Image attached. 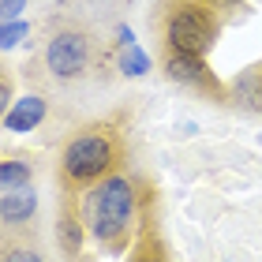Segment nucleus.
Returning <instances> with one entry per match:
<instances>
[{
	"label": "nucleus",
	"instance_id": "2",
	"mask_svg": "<svg viewBox=\"0 0 262 262\" xmlns=\"http://www.w3.org/2000/svg\"><path fill=\"white\" fill-rule=\"evenodd\" d=\"M124 154H127V142L116 124L98 120V124L79 127L60 154V191L79 195L105 176H113L120 169Z\"/></svg>",
	"mask_w": 262,
	"mask_h": 262
},
{
	"label": "nucleus",
	"instance_id": "14",
	"mask_svg": "<svg viewBox=\"0 0 262 262\" xmlns=\"http://www.w3.org/2000/svg\"><path fill=\"white\" fill-rule=\"evenodd\" d=\"M127 262H161V251H154V240L146 236V240H142V247H139V251L131 255Z\"/></svg>",
	"mask_w": 262,
	"mask_h": 262
},
{
	"label": "nucleus",
	"instance_id": "7",
	"mask_svg": "<svg viewBox=\"0 0 262 262\" xmlns=\"http://www.w3.org/2000/svg\"><path fill=\"white\" fill-rule=\"evenodd\" d=\"M0 262H49V255L41 251L38 229H8L0 232Z\"/></svg>",
	"mask_w": 262,
	"mask_h": 262
},
{
	"label": "nucleus",
	"instance_id": "13",
	"mask_svg": "<svg viewBox=\"0 0 262 262\" xmlns=\"http://www.w3.org/2000/svg\"><path fill=\"white\" fill-rule=\"evenodd\" d=\"M27 34H30V23H27V19H8V23H0V49H15Z\"/></svg>",
	"mask_w": 262,
	"mask_h": 262
},
{
	"label": "nucleus",
	"instance_id": "8",
	"mask_svg": "<svg viewBox=\"0 0 262 262\" xmlns=\"http://www.w3.org/2000/svg\"><path fill=\"white\" fill-rule=\"evenodd\" d=\"M82 217H79V202H75V195H68V191H60V225H56V236H60V251L75 262L79 258V251H82Z\"/></svg>",
	"mask_w": 262,
	"mask_h": 262
},
{
	"label": "nucleus",
	"instance_id": "11",
	"mask_svg": "<svg viewBox=\"0 0 262 262\" xmlns=\"http://www.w3.org/2000/svg\"><path fill=\"white\" fill-rule=\"evenodd\" d=\"M30 161H0V191H15V187L30 184Z\"/></svg>",
	"mask_w": 262,
	"mask_h": 262
},
{
	"label": "nucleus",
	"instance_id": "3",
	"mask_svg": "<svg viewBox=\"0 0 262 262\" xmlns=\"http://www.w3.org/2000/svg\"><path fill=\"white\" fill-rule=\"evenodd\" d=\"M98 60V41L82 23H56V30L45 38L41 64L56 82H75Z\"/></svg>",
	"mask_w": 262,
	"mask_h": 262
},
{
	"label": "nucleus",
	"instance_id": "5",
	"mask_svg": "<svg viewBox=\"0 0 262 262\" xmlns=\"http://www.w3.org/2000/svg\"><path fill=\"white\" fill-rule=\"evenodd\" d=\"M34 213H38V191L27 187H15V191H0V232L8 229H30Z\"/></svg>",
	"mask_w": 262,
	"mask_h": 262
},
{
	"label": "nucleus",
	"instance_id": "1",
	"mask_svg": "<svg viewBox=\"0 0 262 262\" xmlns=\"http://www.w3.org/2000/svg\"><path fill=\"white\" fill-rule=\"evenodd\" d=\"M79 217L86 236H94V244H101L105 251H127L131 232L139 225V191L135 180L124 172H113L86 187L79 199Z\"/></svg>",
	"mask_w": 262,
	"mask_h": 262
},
{
	"label": "nucleus",
	"instance_id": "4",
	"mask_svg": "<svg viewBox=\"0 0 262 262\" xmlns=\"http://www.w3.org/2000/svg\"><path fill=\"white\" fill-rule=\"evenodd\" d=\"M165 41L176 53L206 56L217 41V19L206 0H176L165 15Z\"/></svg>",
	"mask_w": 262,
	"mask_h": 262
},
{
	"label": "nucleus",
	"instance_id": "12",
	"mask_svg": "<svg viewBox=\"0 0 262 262\" xmlns=\"http://www.w3.org/2000/svg\"><path fill=\"white\" fill-rule=\"evenodd\" d=\"M120 71H124V75H146V71H150V56L142 53L135 41L120 45Z\"/></svg>",
	"mask_w": 262,
	"mask_h": 262
},
{
	"label": "nucleus",
	"instance_id": "6",
	"mask_svg": "<svg viewBox=\"0 0 262 262\" xmlns=\"http://www.w3.org/2000/svg\"><path fill=\"white\" fill-rule=\"evenodd\" d=\"M165 75H169L172 82H184V86L217 90V79L206 71L202 56H191V53H176V49H169V53H165Z\"/></svg>",
	"mask_w": 262,
	"mask_h": 262
},
{
	"label": "nucleus",
	"instance_id": "10",
	"mask_svg": "<svg viewBox=\"0 0 262 262\" xmlns=\"http://www.w3.org/2000/svg\"><path fill=\"white\" fill-rule=\"evenodd\" d=\"M232 101L244 105V109L262 113V64L258 68H247L244 75L232 79Z\"/></svg>",
	"mask_w": 262,
	"mask_h": 262
},
{
	"label": "nucleus",
	"instance_id": "15",
	"mask_svg": "<svg viewBox=\"0 0 262 262\" xmlns=\"http://www.w3.org/2000/svg\"><path fill=\"white\" fill-rule=\"evenodd\" d=\"M27 8V0H0V19H19V11Z\"/></svg>",
	"mask_w": 262,
	"mask_h": 262
},
{
	"label": "nucleus",
	"instance_id": "9",
	"mask_svg": "<svg viewBox=\"0 0 262 262\" xmlns=\"http://www.w3.org/2000/svg\"><path fill=\"white\" fill-rule=\"evenodd\" d=\"M41 120H45V98L30 94V98L11 101V109L4 116V127L8 131H30V127H38Z\"/></svg>",
	"mask_w": 262,
	"mask_h": 262
},
{
	"label": "nucleus",
	"instance_id": "16",
	"mask_svg": "<svg viewBox=\"0 0 262 262\" xmlns=\"http://www.w3.org/2000/svg\"><path fill=\"white\" fill-rule=\"evenodd\" d=\"M8 105H11V79L0 75V120L8 116Z\"/></svg>",
	"mask_w": 262,
	"mask_h": 262
}]
</instances>
